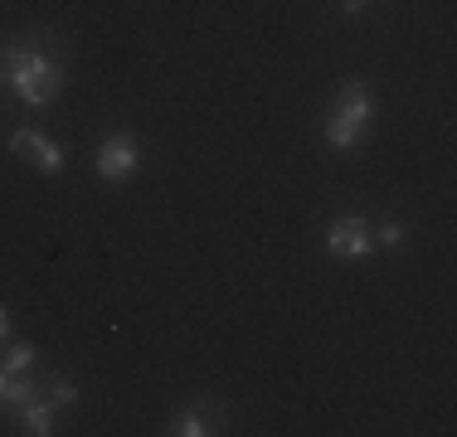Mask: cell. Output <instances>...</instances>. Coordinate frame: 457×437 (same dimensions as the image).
Here are the masks:
<instances>
[{
    "mask_svg": "<svg viewBox=\"0 0 457 437\" xmlns=\"http://www.w3.org/2000/svg\"><path fill=\"white\" fill-rule=\"evenodd\" d=\"M0 87L25 107H54L63 93V59L45 44H5L0 49Z\"/></svg>",
    "mask_w": 457,
    "mask_h": 437,
    "instance_id": "obj_1",
    "label": "cell"
},
{
    "mask_svg": "<svg viewBox=\"0 0 457 437\" xmlns=\"http://www.w3.org/2000/svg\"><path fill=\"white\" fill-rule=\"evenodd\" d=\"M370 117H375V93H370V83L351 78L336 93L331 112H326V146L331 151H355L365 141L370 131Z\"/></svg>",
    "mask_w": 457,
    "mask_h": 437,
    "instance_id": "obj_2",
    "label": "cell"
},
{
    "mask_svg": "<svg viewBox=\"0 0 457 437\" xmlns=\"http://www.w3.org/2000/svg\"><path fill=\"white\" fill-rule=\"evenodd\" d=\"M326 253L341 262H365L375 253V224L365 214H341L326 224Z\"/></svg>",
    "mask_w": 457,
    "mask_h": 437,
    "instance_id": "obj_3",
    "label": "cell"
},
{
    "mask_svg": "<svg viewBox=\"0 0 457 437\" xmlns=\"http://www.w3.org/2000/svg\"><path fill=\"white\" fill-rule=\"evenodd\" d=\"M93 166H97V175H103V180H112V185L132 180L137 166H141V146H137V136H132V131H112V136H103V141H97Z\"/></svg>",
    "mask_w": 457,
    "mask_h": 437,
    "instance_id": "obj_4",
    "label": "cell"
},
{
    "mask_svg": "<svg viewBox=\"0 0 457 437\" xmlns=\"http://www.w3.org/2000/svg\"><path fill=\"white\" fill-rule=\"evenodd\" d=\"M10 156H25L39 175H59L63 166H69V156H63L59 141L45 136V131H35V127H15V131H10Z\"/></svg>",
    "mask_w": 457,
    "mask_h": 437,
    "instance_id": "obj_5",
    "label": "cell"
},
{
    "mask_svg": "<svg viewBox=\"0 0 457 437\" xmlns=\"http://www.w3.org/2000/svg\"><path fill=\"white\" fill-rule=\"evenodd\" d=\"M224 423H228V413L214 408V403L210 408H180L176 418H170V433L176 437H210V433H220Z\"/></svg>",
    "mask_w": 457,
    "mask_h": 437,
    "instance_id": "obj_6",
    "label": "cell"
},
{
    "mask_svg": "<svg viewBox=\"0 0 457 437\" xmlns=\"http://www.w3.org/2000/svg\"><path fill=\"white\" fill-rule=\"evenodd\" d=\"M20 433L25 437H49V433H59L54 428V399H29V403H20Z\"/></svg>",
    "mask_w": 457,
    "mask_h": 437,
    "instance_id": "obj_7",
    "label": "cell"
},
{
    "mask_svg": "<svg viewBox=\"0 0 457 437\" xmlns=\"http://www.w3.org/2000/svg\"><path fill=\"white\" fill-rule=\"evenodd\" d=\"M39 399V384L29 375H10V369H0V408H20V403Z\"/></svg>",
    "mask_w": 457,
    "mask_h": 437,
    "instance_id": "obj_8",
    "label": "cell"
},
{
    "mask_svg": "<svg viewBox=\"0 0 457 437\" xmlns=\"http://www.w3.org/2000/svg\"><path fill=\"white\" fill-rule=\"evenodd\" d=\"M39 365V350L29 341H10L5 345V359H0V369H10V375H29V369Z\"/></svg>",
    "mask_w": 457,
    "mask_h": 437,
    "instance_id": "obj_9",
    "label": "cell"
},
{
    "mask_svg": "<svg viewBox=\"0 0 457 437\" xmlns=\"http://www.w3.org/2000/svg\"><path fill=\"white\" fill-rule=\"evenodd\" d=\"M79 384L73 379H63V375H49V399H54V408H69V403H79Z\"/></svg>",
    "mask_w": 457,
    "mask_h": 437,
    "instance_id": "obj_10",
    "label": "cell"
},
{
    "mask_svg": "<svg viewBox=\"0 0 457 437\" xmlns=\"http://www.w3.org/2000/svg\"><path fill=\"white\" fill-rule=\"evenodd\" d=\"M375 248H404V224H399V218L375 224Z\"/></svg>",
    "mask_w": 457,
    "mask_h": 437,
    "instance_id": "obj_11",
    "label": "cell"
},
{
    "mask_svg": "<svg viewBox=\"0 0 457 437\" xmlns=\"http://www.w3.org/2000/svg\"><path fill=\"white\" fill-rule=\"evenodd\" d=\"M365 5H370V0H341V10H345V15H351V20H355V15H361V10H365Z\"/></svg>",
    "mask_w": 457,
    "mask_h": 437,
    "instance_id": "obj_12",
    "label": "cell"
},
{
    "mask_svg": "<svg viewBox=\"0 0 457 437\" xmlns=\"http://www.w3.org/2000/svg\"><path fill=\"white\" fill-rule=\"evenodd\" d=\"M0 341H10V316H5V306H0Z\"/></svg>",
    "mask_w": 457,
    "mask_h": 437,
    "instance_id": "obj_13",
    "label": "cell"
}]
</instances>
